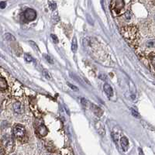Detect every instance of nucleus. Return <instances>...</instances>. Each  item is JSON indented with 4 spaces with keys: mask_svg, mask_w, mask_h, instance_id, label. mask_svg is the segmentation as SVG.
I'll return each mask as SVG.
<instances>
[{
    "mask_svg": "<svg viewBox=\"0 0 155 155\" xmlns=\"http://www.w3.org/2000/svg\"><path fill=\"white\" fill-rule=\"evenodd\" d=\"M5 38L6 39L7 41H15V37H13V35H11L10 33H6V34H5Z\"/></svg>",
    "mask_w": 155,
    "mask_h": 155,
    "instance_id": "nucleus-14",
    "label": "nucleus"
},
{
    "mask_svg": "<svg viewBox=\"0 0 155 155\" xmlns=\"http://www.w3.org/2000/svg\"><path fill=\"white\" fill-rule=\"evenodd\" d=\"M50 5V8L52 9V10H54L57 8V4L55 2H48Z\"/></svg>",
    "mask_w": 155,
    "mask_h": 155,
    "instance_id": "nucleus-17",
    "label": "nucleus"
},
{
    "mask_svg": "<svg viewBox=\"0 0 155 155\" xmlns=\"http://www.w3.org/2000/svg\"><path fill=\"white\" fill-rule=\"evenodd\" d=\"M50 37H51L52 40H53V41H54V43H58V37H57L56 35H54V34H50Z\"/></svg>",
    "mask_w": 155,
    "mask_h": 155,
    "instance_id": "nucleus-22",
    "label": "nucleus"
},
{
    "mask_svg": "<svg viewBox=\"0 0 155 155\" xmlns=\"http://www.w3.org/2000/svg\"><path fill=\"white\" fill-rule=\"evenodd\" d=\"M124 6H125V3L122 0L112 1L111 2V10L116 15H119L121 12L123 10Z\"/></svg>",
    "mask_w": 155,
    "mask_h": 155,
    "instance_id": "nucleus-2",
    "label": "nucleus"
},
{
    "mask_svg": "<svg viewBox=\"0 0 155 155\" xmlns=\"http://www.w3.org/2000/svg\"><path fill=\"white\" fill-rule=\"evenodd\" d=\"M30 43H31V45H33V47H34L35 48H36V50H38V51H39L38 47H37V46L36 45V43H35L34 42H32V41H30Z\"/></svg>",
    "mask_w": 155,
    "mask_h": 155,
    "instance_id": "nucleus-25",
    "label": "nucleus"
},
{
    "mask_svg": "<svg viewBox=\"0 0 155 155\" xmlns=\"http://www.w3.org/2000/svg\"><path fill=\"white\" fill-rule=\"evenodd\" d=\"M23 15L26 21H33L37 17V13L33 9H26V11L23 13Z\"/></svg>",
    "mask_w": 155,
    "mask_h": 155,
    "instance_id": "nucleus-3",
    "label": "nucleus"
},
{
    "mask_svg": "<svg viewBox=\"0 0 155 155\" xmlns=\"http://www.w3.org/2000/svg\"><path fill=\"white\" fill-rule=\"evenodd\" d=\"M131 113H132V115L134 116V117H136V118H139V117H140L139 113H138V112H137L135 109H131Z\"/></svg>",
    "mask_w": 155,
    "mask_h": 155,
    "instance_id": "nucleus-19",
    "label": "nucleus"
},
{
    "mask_svg": "<svg viewBox=\"0 0 155 155\" xmlns=\"http://www.w3.org/2000/svg\"><path fill=\"white\" fill-rule=\"evenodd\" d=\"M80 101H81V103H82V105L83 106H84V107H88V102L87 101L86 99H84V98H82V99H81V100H80Z\"/></svg>",
    "mask_w": 155,
    "mask_h": 155,
    "instance_id": "nucleus-15",
    "label": "nucleus"
},
{
    "mask_svg": "<svg viewBox=\"0 0 155 155\" xmlns=\"http://www.w3.org/2000/svg\"><path fill=\"white\" fill-rule=\"evenodd\" d=\"M43 56H44L46 60H48V63H50V64H54V60H53V59L50 58V56H49V55H48V54H44Z\"/></svg>",
    "mask_w": 155,
    "mask_h": 155,
    "instance_id": "nucleus-16",
    "label": "nucleus"
},
{
    "mask_svg": "<svg viewBox=\"0 0 155 155\" xmlns=\"http://www.w3.org/2000/svg\"><path fill=\"white\" fill-rule=\"evenodd\" d=\"M68 86L70 87V88H71V89H72V90L76 91V92H78V88L76 86H75L74 85L71 84V83H68Z\"/></svg>",
    "mask_w": 155,
    "mask_h": 155,
    "instance_id": "nucleus-21",
    "label": "nucleus"
},
{
    "mask_svg": "<svg viewBox=\"0 0 155 155\" xmlns=\"http://www.w3.org/2000/svg\"><path fill=\"white\" fill-rule=\"evenodd\" d=\"M120 144L123 151H127L128 149V145H129V140L126 137H123L120 139Z\"/></svg>",
    "mask_w": 155,
    "mask_h": 155,
    "instance_id": "nucleus-8",
    "label": "nucleus"
},
{
    "mask_svg": "<svg viewBox=\"0 0 155 155\" xmlns=\"http://www.w3.org/2000/svg\"><path fill=\"white\" fill-rule=\"evenodd\" d=\"M14 134L16 137H23L25 136V129L23 126L17 125L14 128Z\"/></svg>",
    "mask_w": 155,
    "mask_h": 155,
    "instance_id": "nucleus-4",
    "label": "nucleus"
},
{
    "mask_svg": "<svg viewBox=\"0 0 155 155\" xmlns=\"http://www.w3.org/2000/svg\"><path fill=\"white\" fill-rule=\"evenodd\" d=\"M7 87H8V85H7L6 79L0 76V90H5L6 89Z\"/></svg>",
    "mask_w": 155,
    "mask_h": 155,
    "instance_id": "nucleus-11",
    "label": "nucleus"
},
{
    "mask_svg": "<svg viewBox=\"0 0 155 155\" xmlns=\"http://www.w3.org/2000/svg\"><path fill=\"white\" fill-rule=\"evenodd\" d=\"M43 76H45V77L47 78H48V79H50V78H51V75H50V74L49 72L47 71V70H43Z\"/></svg>",
    "mask_w": 155,
    "mask_h": 155,
    "instance_id": "nucleus-18",
    "label": "nucleus"
},
{
    "mask_svg": "<svg viewBox=\"0 0 155 155\" xmlns=\"http://www.w3.org/2000/svg\"><path fill=\"white\" fill-rule=\"evenodd\" d=\"M121 33L127 41H134L137 38L138 30L135 26H127L122 28Z\"/></svg>",
    "mask_w": 155,
    "mask_h": 155,
    "instance_id": "nucleus-1",
    "label": "nucleus"
},
{
    "mask_svg": "<svg viewBox=\"0 0 155 155\" xmlns=\"http://www.w3.org/2000/svg\"><path fill=\"white\" fill-rule=\"evenodd\" d=\"M103 89H104V92H106V95H107L109 98H111V97L113 95V90H112V87L110 86L109 84H107V83L104 84Z\"/></svg>",
    "mask_w": 155,
    "mask_h": 155,
    "instance_id": "nucleus-6",
    "label": "nucleus"
},
{
    "mask_svg": "<svg viewBox=\"0 0 155 155\" xmlns=\"http://www.w3.org/2000/svg\"><path fill=\"white\" fill-rule=\"evenodd\" d=\"M13 109L16 113H21L23 112V106L20 102H16L13 105Z\"/></svg>",
    "mask_w": 155,
    "mask_h": 155,
    "instance_id": "nucleus-10",
    "label": "nucleus"
},
{
    "mask_svg": "<svg viewBox=\"0 0 155 155\" xmlns=\"http://www.w3.org/2000/svg\"><path fill=\"white\" fill-rule=\"evenodd\" d=\"M124 16H125L126 19H131V17H132L131 13H130L129 11H127V12L125 13V14H124Z\"/></svg>",
    "mask_w": 155,
    "mask_h": 155,
    "instance_id": "nucleus-20",
    "label": "nucleus"
},
{
    "mask_svg": "<svg viewBox=\"0 0 155 155\" xmlns=\"http://www.w3.org/2000/svg\"><path fill=\"white\" fill-rule=\"evenodd\" d=\"M78 49V43H77V38L75 37H73L72 40V43H71V50L74 53H75L77 51Z\"/></svg>",
    "mask_w": 155,
    "mask_h": 155,
    "instance_id": "nucleus-12",
    "label": "nucleus"
},
{
    "mask_svg": "<svg viewBox=\"0 0 155 155\" xmlns=\"http://www.w3.org/2000/svg\"><path fill=\"white\" fill-rule=\"evenodd\" d=\"M91 108H92V110L93 111V112H94L97 116L100 117V116H102V114H103V111H102V109L99 106H96V105H94V104H92V105H91Z\"/></svg>",
    "mask_w": 155,
    "mask_h": 155,
    "instance_id": "nucleus-5",
    "label": "nucleus"
},
{
    "mask_svg": "<svg viewBox=\"0 0 155 155\" xmlns=\"http://www.w3.org/2000/svg\"><path fill=\"white\" fill-rule=\"evenodd\" d=\"M6 6V2H0V9H5Z\"/></svg>",
    "mask_w": 155,
    "mask_h": 155,
    "instance_id": "nucleus-23",
    "label": "nucleus"
},
{
    "mask_svg": "<svg viewBox=\"0 0 155 155\" xmlns=\"http://www.w3.org/2000/svg\"><path fill=\"white\" fill-rule=\"evenodd\" d=\"M95 129H97V131L101 136L103 137L105 135V128H104L103 124L101 122H96L95 123Z\"/></svg>",
    "mask_w": 155,
    "mask_h": 155,
    "instance_id": "nucleus-7",
    "label": "nucleus"
},
{
    "mask_svg": "<svg viewBox=\"0 0 155 155\" xmlns=\"http://www.w3.org/2000/svg\"><path fill=\"white\" fill-rule=\"evenodd\" d=\"M48 130L47 129V127L44 125H41L38 127V134L41 136V137H44L48 134Z\"/></svg>",
    "mask_w": 155,
    "mask_h": 155,
    "instance_id": "nucleus-9",
    "label": "nucleus"
},
{
    "mask_svg": "<svg viewBox=\"0 0 155 155\" xmlns=\"http://www.w3.org/2000/svg\"><path fill=\"white\" fill-rule=\"evenodd\" d=\"M24 59H25V60H26V62H27V63L32 62L33 60L32 57L30 56V54H26L25 55H24Z\"/></svg>",
    "mask_w": 155,
    "mask_h": 155,
    "instance_id": "nucleus-13",
    "label": "nucleus"
},
{
    "mask_svg": "<svg viewBox=\"0 0 155 155\" xmlns=\"http://www.w3.org/2000/svg\"><path fill=\"white\" fill-rule=\"evenodd\" d=\"M99 78H101L102 80H106V75H104V74H99Z\"/></svg>",
    "mask_w": 155,
    "mask_h": 155,
    "instance_id": "nucleus-24",
    "label": "nucleus"
}]
</instances>
